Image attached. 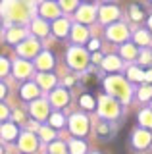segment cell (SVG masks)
<instances>
[{
  "instance_id": "27",
  "label": "cell",
  "mask_w": 152,
  "mask_h": 154,
  "mask_svg": "<svg viewBox=\"0 0 152 154\" xmlns=\"http://www.w3.org/2000/svg\"><path fill=\"white\" fill-rule=\"evenodd\" d=\"M139 125L152 131V108H142L139 112Z\"/></svg>"
},
{
  "instance_id": "26",
  "label": "cell",
  "mask_w": 152,
  "mask_h": 154,
  "mask_svg": "<svg viewBox=\"0 0 152 154\" xmlns=\"http://www.w3.org/2000/svg\"><path fill=\"white\" fill-rule=\"evenodd\" d=\"M94 8H91V6H83V8H79L77 10V19L81 23H91L93 19H94Z\"/></svg>"
},
{
  "instance_id": "4",
  "label": "cell",
  "mask_w": 152,
  "mask_h": 154,
  "mask_svg": "<svg viewBox=\"0 0 152 154\" xmlns=\"http://www.w3.org/2000/svg\"><path fill=\"white\" fill-rule=\"evenodd\" d=\"M68 127H69V133L73 135V137H87L89 131H91V119H89L87 114L75 112V114L69 116Z\"/></svg>"
},
{
  "instance_id": "25",
  "label": "cell",
  "mask_w": 152,
  "mask_h": 154,
  "mask_svg": "<svg viewBox=\"0 0 152 154\" xmlns=\"http://www.w3.org/2000/svg\"><path fill=\"white\" fill-rule=\"evenodd\" d=\"M71 38H73V42H77V45H83V42L89 41V31L81 25H75L71 29Z\"/></svg>"
},
{
  "instance_id": "1",
  "label": "cell",
  "mask_w": 152,
  "mask_h": 154,
  "mask_svg": "<svg viewBox=\"0 0 152 154\" xmlns=\"http://www.w3.org/2000/svg\"><path fill=\"white\" fill-rule=\"evenodd\" d=\"M104 89H106V93L114 96V98L121 100V102H129L131 100V87H129V79H125V77H120V75H110L104 79Z\"/></svg>"
},
{
  "instance_id": "30",
  "label": "cell",
  "mask_w": 152,
  "mask_h": 154,
  "mask_svg": "<svg viewBox=\"0 0 152 154\" xmlns=\"http://www.w3.org/2000/svg\"><path fill=\"white\" fill-rule=\"evenodd\" d=\"M48 152L50 154H68L69 152V148H68V143H64V141H52L48 143Z\"/></svg>"
},
{
  "instance_id": "35",
  "label": "cell",
  "mask_w": 152,
  "mask_h": 154,
  "mask_svg": "<svg viewBox=\"0 0 152 154\" xmlns=\"http://www.w3.org/2000/svg\"><path fill=\"white\" fill-rule=\"evenodd\" d=\"M8 41L10 42L25 41V31H23V29H10V31H8Z\"/></svg>"
},
{
  "instance_id": "7",
  "label": "cell",
  "mask_w": 152,
  "mask_h": 154,
  "mask_svg": "<svg viewBox=\"0 0 152 154\" xmlns=\"http://www.w3.org/2000/svg\"><path fill=\"white\" fill-rule=\"evenodd\" d=\"M39 143H41V137L31 131H23L17 139V146L23 154H33L39 150Z\"/></svg>"
},
{
  "instance_id": "42",
  "label": "cell",
  "mask_w": 152,
  "mask_h": 154,
  "mask_svg": "<svg viewBox=\"0 0 152 154\" xmlns=\"http://www.w3.org/2000/svg\"><path fill=\"white\" fill-rule=\"evenodd\" d=\"M75 83H77V79H75L73 75H69V77H65V79H64V85L65 87H73Z\"/></svg>"
},
{
  "instance_id": "18",
  "label": "cell",
  "mask_w": 152,
  "mask_h": 154,
  "mask_svg": "<svg viewBox=\"0 0 152 154\" xmlns=\"http://www.w3.org/2000/svg\"><path fill=\"white\" fill-rule=\"evenodd\" d=\"M39 10H41V16L42 17H48V19H58V16H60L58 4H54L52 0H50V2H42Z\"/></svg>"
},
{
  "instance_id": "28",
  "label": "cell",
  "mask_w": 152,
  "mask_h": 154,
  "mask_svg": "<svg viewBox=\"0 0 152 154\" xmlns=\"http://www.w3.org/2000/svg\"><path fill=\"white\" fill-rule=\"evenodd\" d=\"M123 60H135V58H139V48H137V45H123L121 46V54H120Z\"/></svg>"
},
{
  "instance_id": "17",
  "label": "cell",
  "mask_w": 152,
  "mask_h": 154,
  "mask_svg": "<svg viewBox=\"0 0 152 154\" xmlns=\"http://www.w3.org/2000/svg\"><path fill=\"white\" fill-rule=\"evenodd\" d=\"M125 77L129 79V83H142V81H146V71H142L139 66H129L125 71Z\"/></svg>"
},
{
  "instance_id": "20",
  "label": "cell",
  "mask_w": 152,
  "mask_h": 154,
  "mask_svg": "<svg viewBox=\"0 0 152 154\" xmlns=\"http://www.w3.org/2000/svg\"><path fill=\"white\" fill-rule=\"evenodd\" d=\"M37 135L41 137V141L42 143H52L56 139V127H52V125L48 123H42V125H39V129H37Z\"/></svg>"
},
{
  "instance_id": "44",
  "label": "cell",
  "mask_w": 152,
  "mask_h": 154,
  "mask_svg": "<svg viewBox=\"0 0 152 154\" xmlns=\"http://www.w3.org/2000/svg\"><path fill=\"white\" fill-rule=\"evenodd\" d=\"M146 81H148V83H152V66L148 67V71H146Z\"/></svg>"
},
{
  "instance_id": "24",
  "label": "cell",
  "mask_w": 152,
  "mask_h": 154,
  "mask_svg": "<svg viewBox=\"0 0 152 154\" xmlns=\"http://www.w3.org/2000/svg\"><path fill=\"white\" fill-rule=\"evenodd\" d=\"M117 16H120V10L116 6H102L100 8V19L104 23H110V21H116Z\"/></svg>"
},
{
  "instance_id": "37",
  "label": "cell",
  "mask_w": 152,
  "mask_h": 154,
  "mask_svg": "<svg viewBox=\"0 0 152 154\" xmlns=\"http://www.w3.org/2000/svg\"><path fill=\"white\" fill-rule=\"evenodd\" d=\"M10 71H14V67H10V60H8V58H2V69H0L2 79H6V77L10 75Z\"/></svg>"
},
{
  "instance_id": "38",
  "label": "cell",
  "mask_w": 152,
  "mask_h": 154,
  "mask_svg": "<svg viewBox=\"0 0 152 154\" xmlns=\"http://www.w3.org/2000/svg\"><path fill=\"white\" fill-rule=\"evenodd\" d=\"M60 6L64 10H68V12H71V10L77 6V0H60Z\"/></svg>"
},
{
  "instance_id": "14",
  "label": "cell",
  "mask_w": 152,
  "mask_h": 154,
  "mask_svg": "<svg viewBox=\"0 0 152 154\" xmlns=\"http://www.w3.org/2000/svg\"><path fill=\"white\" fill-rule=\"evenodd\" d=\"M123 58L121 56H116V54H110V56H104V62H102V69L106 71V73H117V71L121 69L123 66Z\"/></svg>"
},
{
  "instance_id": "31",
  "label": "cell",
  "mask_w": 152,
  "mask_h": 154,
  "mask_svg": "<svg viewBox=\"0 0 152 154\" xmlns=\"http://www.w3.org/2000/svg\"><path fill=\"white\" fill-rule=\"evenodd\" d=\"M135 45L137 46H148L150 45V31H144V29H139L135 31Z\"/></svg>"
},
{
  "instance_id": "45",
  "label": "cell",
  "mask_w": 152,
  "mask_h": 154,
  "mask_svg": "<svg viewBox=\"0 0 152 154\" xmlns=\"http://www.w3.org/2000/svg\"><path fill=\"white\" fill-rule=\"evenodd\" d=\"M148 27H150V31H152V17L148 19Z\"/></svg>"
},
{
  "instance_id": "16",
  "label": "cell",
  "mask_w": 152,
  "mask_h": 154,
  "mask_svg": "<svg viewBox=\"0 0 152 154\" xmlns=\"http://www.w3.org/2000/svg\"><path fill=\"white\" fill-rule=\"evenodd\" d=\"M12 67H14V75H16L17 79H27V77H31V73H33V67H31V64L25 60V58L16 60Z\"/></svg>"
},
{
  "instance_id": "47",
  "label": "cell",
  "mask_w": 152,
  "mask_h": 154,
  "mask_svg": "<svg viewBox=\"0 0 152 154\" xmlns=\"http://www.w3.org/2000/svg\"><path fill=\"white\" fill-rule=\"evenodd\" d=\"M150 108H152V100H150Z\"/></svg>"
},
{
  "instance_id": "9",
  "label": "cell",
  "mask_w": 152,
  "mask_h": 154,
  "mask_svg": "<svg viewBox=\"0 0 152 154\" xmlns=\"http://www.w3.org/2000/svg\"><path fill=\"white\" fill-rule=\"evenodd\" d=\"M20 123L14 122V119H8V122H2V131H0V137H2V143L8 144V143H14L20 139Z\"/></svg>"
},
{
  "instance_id": "12",
  "label": "cell",
  "mask_w": 152,
  "mask_h": 154,
  "mask_svg": "<svg viewBox=\"0 0 152 154\" xmlns=\"http://www.w3.org/2000/svg\"><path fill=\"white\" fill-rule=\"evenodd\" d=\"M41 87L39 83H23L21 89H20V96L21 100H27V102H33V100H37L41 96Z\"/></svg>"
},
{
  "instance_id": "43",
  "label": "cell",
  "mask_w": 152,
  "mask_h": 154,
  "mask_svg": "<svg viewBox=\"0 0 152 154\" xmlns=\"http://www.w3.org/2000/svg\"><path fill=\"white\" fill-rule=\"evenodd\" d=\"M0 96H2V100H6V96H8V87L4 81H2V93H0Z\"/></svg>"
},
{
  "instance_id": "32",
  "label": "cell",
  "mask_w": 152,
  "mask_h": 154,
  "mask_svg": "<svg viewBox=\"0 0 152 154\" xmlns=\"http://www.w3.org/2000/svg\"><path fill=\"white\" fill-rule=\"evenodd\" d=\"M65 122H68V119H65V116L62 114V112H58V110H56V112H52L50 118H48V123L52 125V127H56V129H62L65 125Z\"/></svg>"
},
{
  "instance_id": "5",
  "label": "cell",
  "mask_w": 152,
  "mask_h": 154,
  "mask_svg": "<svg viewBox=\"0 0 152 154\" xmlns=\"http://www.w3.org/2000/svg\"><path fill=\"white\" fill-rule=\"evenodd\" d=\"M68 64L69 67H73L75 71H85L87 69V66H89V54L83 50V48H79V46H71L69 50H68Z\"/></svg>"
},
{
  "instance_id": "33",
  "label": "cell",
  "mask_w": 152,
  "mask_h": 154,
  "mask_svg": "<svg viewBox=\"0 0 152 154\" xmlns=\"http://www.w3.org/2000/svg\"><path fill=\"white\" fill-rule=\"evenodd\" d=\"M129 17L133 19V21H142V19H144V10H142V6H139V4H131L129 6Z\"/></svg>"
},
{
  "instance_id": "48",
  "label": "cell",
  "mask_w": 152,
  "mask_h": 154,
  "mask_svg": "<svg viewBox=\"0 0 152 154\" xmlns=\"http://www.w3.org/2000/svg\"><path fill=\"white\" fill-rule=\"evenodd\" d=\"M87 2H89V0H87Z\"/></svg>"
},
{
  "instance_id": "19",
  "label": "cell",
  "mask_w": 152,
  "mask_h": 154,
  "mask_svg": "<svg viewBox=\"0 0 152 154\" xmlns=\"http://www.w3.org/2000/svg\"><path fill=\"white\" fill-rule=\"evenodd\" d=\"M37 83H39V87L42 91H52L56 85V77L48 73V71H41L39 75H37Z\"/></svg>"
},
{
  "instance_id": "29",
  "label": "cell",
  "mask_w": 152,
  "mask_h": 154,
  "mask_svg": "<svg viewBox=\"0 0 152 154\" xmlns=\"http://www.w3.org/2000/svg\"><path fill=\"white\" fill-rule=\"evenodd\" d=\"M135 94H137V100H139V102H150L152 100V83L139 87V91H137Z\"/></svg>"
},
{
  "instance_id": "34",
  "label": "cell",
  "mask_w": 152,
  "mask_h": 154,
  "mask_svg": "<svg viewBox=\"0 0 152 154\" xmlns=\"http://www.w3.org/2000/svg\"><path fill=\"white\" fill-rule=\"evenodd\" d=\"M31 29H33V33H35L37 37H46V33H48L46 23L41 21V19H35V21H33V25H31Z\"/></svg>"
},
{
  "instance_id": "2",
  "label": "cell",
  "mask_w": 152,
  "mask_h": 154,
  "mask_svg": "<svg viewBox=\"0 0 152 154\" xmlns=\"http://www.w3.org/2000/svg\"><path fill=\"white\" fill-rule=\"evenodd\" d=\"M96 112L100 116V119H110V122H117L123 116V102L117 98H114L110 94H102L98 98Z\"/></svg>"
},
{
  "instance_id": "36",
  "label": "cell",
  "mask_w": 152,
  "mask_h": 154,
  "mask_svg": "<svg viewBox=\"0 0 152 154\" xmlns=\"http://www.w3.org/2000/svg\"><path fill=\"white\" fill-rule=\"evenodd\" d=\"M139 64L141 66H152V54L148 50H144V48L139 52Z\"/></svg>"
},
{
  "instance_id": "15",
  "label": "cell",
  "mask_w": 152,
  "mask_h": 154,
  "mask_svg": "<svg viewBox=\"0 0 152 154\" xmlns=\"http://www.w3.org/2000/svg\"><path fill=\"white\" fill-rule=\"evenodd\" d=\"M35 60H37L35 62V67L39 71H50V69H54V56H52L48 50H42Z\"/></svg>"
},
{
  "instance_id": "21",
  "label": "cell",
  "mask_w": 152,
  "mask_h": 154,
  "mask_svg": "<svg viewBox=\"0 0 152 154\" xmlns=\"http://www.w3.org/2000/svg\"><path fill=\"white\" fill-rule=\"evenodd\" d=\"M68 148H69V154H87V143L83 141V137H75V139H69L68 141Z\"/></svg>"
},
{
  "instance_id": "22",
  "label": "cell",
  "mask_w": 152,
  "mask_h": 154,
  "mask_svg": "<svg viewBox=\"0 0 152 154\" xmlns=\"http://www.w3.org/2000/svg\"><path fill=\"white\" fill-rule=\"evenodd\" d=\"M54 35L58 38H64V37L71 35V27H69L68 19H60V17L56 19V21H54Z\"/></svg>"
},
{
  "instance_id": "46",
  "label": "cell",
  "mask_w": 152,
  "mask_h": 154,
  "mask_svg": "<svg viewBox=\"0 0 152 154\" xmlns=\"http://www.w3.org/2000/svg\"><path fill=\"white\" fill-rule=\"evenodd\" d=\"M93 154H102V152H93Z\"/></svg>"
},
{
  "instance_id": "13",
  "label": "cell",
  "mask_w": 152,
  "mask_h": 154,
  "mask_svg": "<svg viewBox=\"0 0 152 154\" xmlns=\"http://www.w3.org/2000/svg\"><path fill=\"white\" fill-rule=\"evenodd\" d=\"M106 35H108V38H110V41L120 42V41H125V38L129 37V31H127V27L123 25V23H114V25L108 27Z\"/></svg>"
},
{
  "instance_id": "40",
  "label": "cell",
  "mask_w": 152,
  "mask_h": 154,
  "mask_svg": "<svg viewBox=\"0 0 152 154\" xmlns=\"http://www.w3.org/2000/svg\"><path fill=\"white\" fill-rule=\"evenodd\" d=\"M8 119H12L10 108H8V104H2V122H8Z\"/></svg>"
},
{
  "instance_id": "41",
  "label": "cell",
  "mask_w": 152,
  "mask_h": 154,
  "mask_svg": "<svg viewBox=\"0 0 152 154\" xmlns=\"http://www.w3.org/2000/svg\"><path fill=\"white\" fill-rule=\"evenodd\" d=\"M98 46H100V41H98V38H93V41L91 42H89V50H91V52H96L98 50Z\"/></svg>"
},
{
  "instance_id": "11",
  "label": "cell",
  "mask_w": 152,
  "mask_h": 154,
  "mask_svg": "<svg viewBox=\"0 0 152 154\" xmlns=\"http://www.w3.org/2000/svg\"><path fill=\"white\" fill-rule=\"evenodd\" d=\"M94 131H96L98 139H102V141H112V137L116 135V127H114V122H110V119H100V123H96Z\"/></svg>"
},
{
  "instance_id": "39",
  "label": "cell",
  "mask_w": 152,
  "mask_h": 154,
  "mask_svg": "<svg viewBox=\"0 0 152 154\" xmlns=\"http://www.w3.org/2000/svg\"><path fill=\"white\" fill-rule=\"evenodd\" d=\"M12 119L17 123H25V114L21 112V110H14L12 112Z\"/></svg>"
},
{
  "instance_id": "6",
  "label": "cell",
  "mask_w": 152,
  "mask_h": 154,
  "mask_svg": "<svg viewBox=\"0 0 152 154\" xmlns=\"http://www.w3.org/2000/svg\"><path fill=\"white\" fill-rule=\"evenodd\" d=\"M50 100H44V98H37L29 104V114L31 118H35L37 122H46L52 114V108H50Z\"/></svg>"
},
{
  "instance_id": "8",
  "label": "cell",
  "mask_w": 152,
  "mask_h": 154,
  "mask_svg": "<svg viewBox=\"0 0 152 154\" xmlns=\"http://www.w3.org/2000/svg\"><path fill=\"white\" fill-rule=\"evenodd\" d=\"M48 100H50L52 108H56V110H62V108H65V106L69 104V100H71V94H69V91L65 89V87H54V89L50 91V96H48Z\"/></svg>"
},
{
  "instance_id": "10",
  "label": "cell",
  "mask_w": 152,
  "mask_h": 154,
  "mask_svg": "<svg viewBox=\"0 0 152 154\" xmlns=\"http://www.w3.org/2000/svg\"><path fill=\"white\" fill-rule=\"evenodd\" d=\"M17 54L21 58H25V60H29V58H37L41 54V46L37 41H21L20 46H17Z\"/></svg>"
},
{
  "instance_id": "3",
  "label": "cell",
  "mask_w": 152,
  "mask_h": 154,
  "mask_svg": "<svg viewBox=\"0 0 152 154\" xmlns=\"http://www.w3.org/2000/svg\"><path fill=\"white\" fill-rule=\"evenodd\" d=\"M129 144H131L133 150H137V152L150 150V148H152V131L139 125L137 129H133V131H131V135H129Z\"/></svg>"
},
{
  "instance_id": "23",
  "label": "cell",
  "mask_w": 152,
  "mask_h": 154,
  "mask_svg": "<svg viewBox=\"0 0 152 154\" xmlns=\"http://www.w3.org/2000/svg\"><path fill=\"white\" fill-rule=\"evenodd\" d=\"M96 106L98 102L94 100V96L93 94H89V93H83L81 96H79V108L85 110V112H91V110H96Z\"/></svg>"
}]
</instances>
